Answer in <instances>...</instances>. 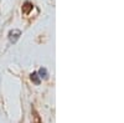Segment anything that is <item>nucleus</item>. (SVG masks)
Listing matches in <instances>:
<instances>
[{
    "instance_id": "obj_5",
    "label": "nucleus",
    "mask_w": 124,
    "mask_h": 123,
    "mask_svg": "<svg viewBox=\"0 0 124 123\" xmlns=\"http://www.w3.org/2000/svg\"><path fill=\"white\" fill-rule=\"evenodd\" d=\"M32 117H34V122L35 123H41V121H40V116H39V113H37V112H36V109L34 108L32 109Z\"/></svg>"
},
{
    "instance_id": "obj_3",
    "label": "nucleus",
    "mask_w": 124,
    "mask_h": 123,
    "mask_svg": "<svg viewBox=\"0 0 124 123\" xmlns=\"http://www.w3.org/2000/svg\"><path fill=\"white\" fill-rule=\"evenodd\" d=\"M30 78H31V81H32L35 85H40L41 80H40V76H39L37 72H32V74L30 75Z\"/></svg>"
},
{
    "instance_id": "obj_2",
    "label": "nucleus",
    "mask_w": 124,
    "mask_h": 123,
    "mask_svg": "<svg viewBox=\"0 0 124 123\" xmlns=\"http://www.w3.org/2000/svg\"><path fill=\"white\" fill-rule=\"evenodd\" d=\"M32 8H34L32 4L29 3V1H26V3L24 4V6H23V14H24V15H29V13L32 10Z\"/></svg>"
},
{
    "instance_id": "obj_1",
    "label": "nucleus",
    "mask_w": 124,
    "mask_h": 123,
    "mask_svg": "<svg viewBox=\"0 0 124 123\" xmlns=\"http://www.w3.org/2000/svg\"><path fill=\"white\" fill-rule=\"evenodd\" d=\"M20 36H21V31H20V30H13V31L9 33V40L11 41L13 44L16 42Z\"/></svg>"
},
{
    "instance_id": "obj_4",
    "label": "nucleus",
    "mask_w": 124,
    "mask_h": 123,
    "mask_svg": "<svg viewBox=\"0 0 124 123\" xmlns=\"http://www.w3.org/2000/svg\"><path fill=\"white\" fill-rule=\"evenodd\" d=\"M37 74L40 75V77H41V78H45V80H46V78L48 77V74H47V70H46L45 67H41V68L39 70V72H37Z\"/></svg>"
}]
</instances>
